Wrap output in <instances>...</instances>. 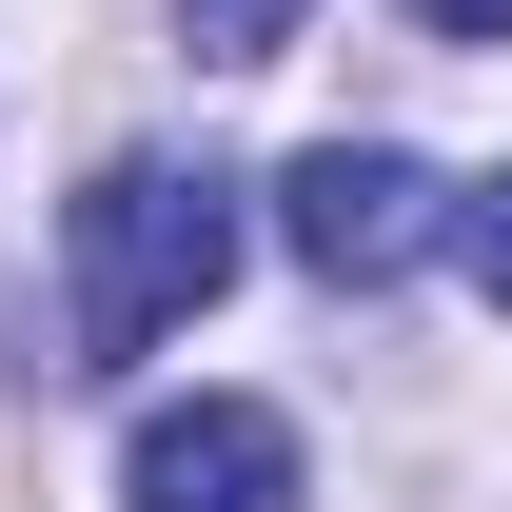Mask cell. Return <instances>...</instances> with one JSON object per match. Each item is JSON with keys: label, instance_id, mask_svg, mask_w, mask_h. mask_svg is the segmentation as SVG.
<instances>
[{"label": "cell", "instance_id": "6da1fadb", "mask_svg": "<svg viewBox=\"0 0 512 512\" xmlns=\"http://www.w3.org/2000/svg\"><path fill=\"white\" fill-rule=\"evenodd\" d=\"M237 276V178L217 158H119V178H79V217H60V375H138L158 335L197 316Z\"/></svg>", "mask_w": 512, "mask_h": 512}, {"label": "cell", "instance_id": "7a4b0ae2", "mask_svg": "<svg viewBox=\"0 0 512 512\" xmlns=\"http://www.w3.org/2000/svg\"><path fill=\"white\" fill-rule=\"evenodd\" d=\"M276 237H296V276H335V296H394V276L453 237V197L414 178L394 138H316V158L276 178Z\"/></svg>", "mask_w": 512, "mask_h": 512}, {"label": "cell", "instance_id": "3957f363", "mask_svg": "<svg viewBox=\"0 0 512 512\" xmlns=\"http://www.w3.org/2000/svg\"><path fill=\"white\" fill-rule=\"evenodd\" d=\"M119 493L138 512H296V434H276L256 394H178V414H138Z\"/></svg>", "mask_w": 512, "mask_h": 512}, {"label": "cell", "instance_id": "277c9868", "mask_svg": "<svg viewBox=\"0 0 512 512\" xmlns=\"http://www.w3.org/2000/svg\"><path fill=\"white\" fill-rule=\"evenodd\" d=\"M453 256H473V296L512 316V178H473V197H453Z\"/></svg>", "mask_w": 512, "mask_h": 512}, {"label": "cell", "instance_id": "5b68a950", "mask_svg": "<svg viewBox=\"0 0 512 512\" xmlns=\"http://www.w3.org/2000/svg\"><path fill=\"white\" fill-rule=\"evenodd\" d=\"M197 20V60H276V40H296V0H178Z\"/></svg>", "mask_w": 512, "mask_h": 512}, {"label": "cell", "instance_id": "8992f818", "mask_svg": "<svg viewBox=\"0 0 512 512\" xmlns=\"http://www.w3.org/2000/svg\"><path fill=\"white\" fill-rule=\"evenodd\" d=\"M414 40H512V0H414Z\"/></svg>", "mask_w": 512, "mask_h": 512}]
</instances>
